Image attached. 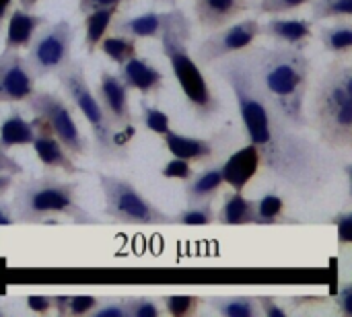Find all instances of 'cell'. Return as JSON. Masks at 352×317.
Segmentation results:
<instances>
[{"label":"cell","instance_id":"29","mask_svg":"<svg viewBox=\"0 0 352 317\" xmlns=\"http://www.w3.org/2000/svg\"><path fill=\"white\" fill-rule=\"evenodd\" d=\"M309 4H311V23L352 17V0H311Z\"/></svg>","mask_w":352,"mask_h":317},{"label":"cell","instance_id":"7","mask_svg":"<svg viewBox=\"0 0 352 317\" xmlns=\"http://www.w3.org/2000/svg\"><path fill=\"white\" fill-rule=\"evenodd\" d=\"M99 186L105 196L103 215L122 225H175L173 217L144 198L132 182L99 173Z\"/></svg>","mask_w":352,"mask_h":317},{"label":"cell","instance_id":"46","mask_svg":"<svg viewBox=\"0 0 352 317\" xmlns=\"http://www.w3.org/2000/svg\"><path fill=\"white\" fill-rule=\"evenodd\" d=\"M12 186H14V177L6 175V173H0V196H4Z\"/></svg>","mask_w":352,"mask_h":317},{"label":"cell","instance_id":"38","mask_svg":"<svg viewBox=\"0 0 352 317\" xmlns=\"http://www.w3.org/2000/svg\"><path fill=\"white\" fill-rule=\"evenodd\" d=\"M93 317H130L128 316V305H126V297L122 299H107V301H99V305L91 311Z\"/></svg>","mask_w":352,"mask_h":317},{"label":"cell","instance_id":"35","mask_svg":"<svg viewBox=\"0 0 352 317\" xmlns=\"http://www.w3.org/2000/svg\"><path fill=\"white\" fill-rule=\"evenodd\" d=\"M309 2L311 0H258V12L260 14H285Z\"/></svg>","mask_w":352,"mask_h":317},{"label":"cell","instance_id":"27","mask_svg":"<svg viewBox=\"0 0 352 317\" xmlns=\"http://www.w3.org/2000/svg\"><path fill=\"white\" fill-rule=\"evenodd\" d=\"M283 223H295L285 217V198L276 192L264 194L260 200H256V219L254 225H283Z\"/></svg>","mask_w":352,"mask_h":317},{"label":"cell","instance_id":"10","mask_svg":"<svg viewBox=\"0 0 352 317\" xmlns=\"http://www.w3.org/2000/svg\"><path fill=\"white\" fill-rule=\"evenodd\" d=\"M258 37H260V21L258 19H245L235 25L229 23V25L212 31L206 39H202L196 47V56L204 66H210L223 58H229L233 54L250 50Z\"/></svg>","mask_w":352,"mask_h":317},{"label":"cell","instance_id":"16","mask_svg":"<svg viewBox=\"0 0 352 317\" xmlns=\"http://www.w3.org/2000/svg\"><path fill=\"white\" fill-rule=\"evenodd\" d=\"M262 167V157H260V151L248 142L245 146H241L239 151H235L223 165H221V171H223V182L227 186H231L233 190L237 192H243L245 186L258 175Z\"/></svg>","mask_w":352,"mask_h":317},{"label":"cell","instance_id":"37","mask_svg":"<svg viewBox=\"0 0 352 317\" xmlns=\"http://www.w3.org/2000/svg\"><path fill=\"white\" fill-rule=\"evenodd\" d=\"M99 297L95 295H70V303L66 309V316H91V311L99 305Z\"/></svg>","mask_w":352,"mask_h":317},{"label":"cell","instance_id":"13","mask_svg":"<svg viewBox=\"0 0 352 317\" xmlns=\"http://www.w3.org/2000/svg\"><path fill=\"white\" fill-rule=\"evenodd\" d=\"M33 128H35V136H33V153L39 159V163L47 169V171H62L66 175H78L85 173V169H80L74 159L68 155V151L60 144V140L50 132V128L45 126V122L41 118H33Z\"/></svg>","mask_w":352,"mask_h":317},{"label":"cell","instance_id":"18","mask_svg":"<svg viewBox=\"0 0 352 317\" xmlns=\"http://www.w3.org/2000/svg\"><path fill=\"white\" fill-rule=\"evenodd\" d=\"M43 14H33L31 10L25 8H14L8 14V25H6V37H4V50H25L29 47L33 35L39 31V27L45 25Z\"/></svg>","mask_w":352,"mask_h":317},{"label":"cell","instance_id":"11","mask_svg":"<svg viewBox=\"0 0 352 317\" xmlns=\"http://www.w3.org/2000/svg\"><path fill=\"white\" fill-rule=\"evenodd\" d=\"M35 74L27 60L14 50H2L0 54V103H27L37 91Z\"/></svg>","mask_w":352,"mask_h":317},{"label":"cell","instance_id":"3","mask_svg":"<svg viewBox=\"0 0 352 317\" xmlns=\"http://www.w3.org/2000/svg\"><path fill=\"white\" fill-rule=\"evenodd\" d=\"M78 182H66L54 175L31 177L14 184L12 210L21 225H43L47 219L64 217L74 225H101L78 204Z\"/></svg>","mask_w":352,"mask_h":317},{"label":"cell","instance_id":"5","mask_svg":"<svg viewBox=\"0 0 352 317\" xmlns=\"http://www.w3.org/2000/svg\"><path fill=\"white\" fill-rule=\"evenodd\" d=\"M314 124L320 142L336 153L352 146V68L336 60L316 87Z\"/></svg>","mask_w":352,"mask_h":317},{"label":"cell","instance_id":"20","mask_svg":"<svg viewBox=\"0 0 352 317\" xmlns=\"http://www.w3.org/2000/svg\"><path fill=\"white\" fill-rule=\"evenodd\" d=\"M165 19H167V12L148 10V12H142L138 17L111 21L109 29L118 35H128L134 39H159Z\"/></svg>","mask_w":352,"mask_h":317},{"label":"cell","instance_id":"12","mask_svg":"<svg viewBox=\"0 0 352 317\" xmlns=\"http://www.w3.org/2000/svg\"><path fill=\"white\" fill-rule=\"evenodd\" d=\"M128 93H130V89L124 85V80L118 74H111L107 70L101 72L97 95H95L101 109L105 111V116H107V120L111 122L113 128L134 136V124H132V111H130Z\"/></svg>","mask_w":352,"mask_h":317},{"label":"cell","instance_id":"9","mask_svg":"<svg viewBox=\"0 0 352 317\" xmlns=\"http://www.w3.org/2000/svg\"><path fill=\"white\" fill-rule=\"evenodd\" d=\"M27 103H29V109L33 111V116H37L45 122L50 132L60 140V144L68 151L70 157H87L89 155V142L82 136V132L78 130L72 109L60 95H56L52 91H35L27 99Z\"/></svg>","mask_w":352,"mask_h":317},{"label":"cell","instance_id":"39","mask_svg":"<svg viewBox=\"0 0 352 317\" xmlns=\"http://www.w3.org/2000/svg\"><path fill=\"white\" fill-rule=\"evenodd\" d=\"M25 301H27V309L37 316H45L54 309V299L50 295H29Z\"/></svg>","mask_w":352,"mask_h":317},{"label":"cell","instance_id":"15","mask_svg":"<svg viewBox=\"0 0 352 317\" xmlns=\"http://www.w3.org/2000/svg\"><path fill=\"white\" fill-rule=\"evenodd\" d=\"M252 8L250 0H194V14L202 29L217 31Z\"/></svg>","mask_w":352,"mask_h":317},{"label":"cell","instance_id":"26","mask_svg":"<svg viewBox=\"0 0 352 317\" xmlns=\"http://www.w3.org/2000/svg\"><path fill=\"white\" fill-rule=\"evenodd\" d=\"M320 39L328 54L349 56L352 52V25L351 19H340L334 25L320 29Z\"/></svg>","mask_w":352,"mask_h":317},{"label":"cell","instance_id":"49","mask_svg":"<svg viewBox=\"0 0 352 317\" xmlns=\"http://www.w3.org/2000/svg\"><path fill=\"white\" fill-rule=\"evenodd\" d=\"M159 2H165V4H177V0H159Z\"/></svg>","mask_w":352,"mask_h":317},{"label":"cell","instance_id":"48","mask_svg":"<svg viewBox=\"0 0 352 317\" xmlns=\"http://www.w3.org/2000/svg\"><path fill=\"white\" fill-rule=\"evenodd\" d=\"M37 2H39V0H19L21 8H25V10H33V8L37 6Z\"/></svg>","mask_w":352,"mask_h":317},{"label":"cell","instance_id":"47","mask_svg":"<svg viewBox=\"0 0 352 317\" xmlns=\"http://www.w3.org/2000/svg\"><path fill=\"white\" fill-rule=\"evenodd\" d=\"M10 10H12V0H0V29H2L6 17L10 14Z\"/></svg>","mask_w":352,"mask_h":317},{"label":"cell","instance_id":"32","mask_svg":"<svg viewBox=\"0 0 352 317\" xmlns=\"http://www.w3.org/2000/svg\"><path fill=\"white\" fill-rule=\"evenodd\" d=\"M140 109H142V124H144L146 130H151L153 134L163 136L167 130H171V118H169L165 111H161V109L155 107V105H148L146 101H142Z\"/></svg>","mask_w":352,"mask_h":317},{"label":"cell","instance_id":"22","mask_svg":"<svg viewBox=\"0 0 352 317\" xmlns=\"http://www.w3.org/2000/svg\"><path fill=\"white\" fill-rule=\"evenodd\" d=\"M223 186H225V182H223L221 165L206 169L202 173H194L192 179L186 182V200H188V204L212 202L219 196Z\"/></svg>","mask_w":352,"mask_h":317},{"label":"cell","instance_id":"40","mask_svg":"<svg viewBox=\"0 0 352 317\" xmlns=\"http://www.w3.org/2000/svg\"><path fill=\"white\" fill-rule=\"evenodd\" d=\"M336 309L344 317H352V283H342L340 291L336 293Z\"/></svg>","mask_w":352,"mask_h":317},{"label":"cell","instance_id":"31","mask_svg":"<svg viewBox=\"0 0 352 317\" xmlns=\"http://www.w3.org/2000/svg\"><path fill=\"white\" fill-rule=\"evenodd\" d=\"M161 301H163V311H167L173 317L196 316L198 307L202 303V299L196 295H167Z\"/></svg>","mask_w":352,"mask_h":317},{"label":"cell","instance_id":"50","mask_svg":"<svg viewBox=\"0 0 352 317\" xmlns=\"http://www.w3.org/2000/svg\"><path fill=\"white\" fill-rule=\"evenodd\" d=\"M4 314H6V311H4V309H2V307H0V317L4 316Z\"/></svg>","mask_w":352,"mask_h":317},{"label":"cell","instance_id":"17","mask_svg":"<svg viewBox=\"0 0 352 317\" xmlns=\"http://www.w3.org/2000/svg\"><path fill=\"white\" fill-rule=\"evenodd\" d=\"M124 85L130 91H138L142 97H148L153 93H159L163 89V72L146 58L134 56L130 58L126 64L120 66V74H118Z\"/></svg>","mask_w":352,"mask_h":317},{"label":"cell","instance_id":"6","mask_svg":"<svg viewBox=\"0 0 352 317\" xmlns=\"http://www.w3.org/2000/svg\"><path fill=\"white\" fill-rule=\"evenodd\" d=\"M56 76H58L62 89L66 91V95L70 97V101L74 103V107L87 120V124L93 132V140H95V149H97L99 157L107 159V161L113 157H122L126 153L128 140L118 136V128L111 126V122L107 120L105 111L101 109L95 93L89 89V80L85 74L82 62L70 60Z\"/></svg>","mask_w":352,"mask_h":317},{"label":"cell","instance_id":"30","mask_svg":"<svg viewBox=\"0 0 352 317\" xmlns=\"http://www.w3.org/2000/svg\"><path fill=\"white\" fill-rule=\"evenodd\" d=\"M217 219V212L212 208V202H202V204H190L182 212L173 217L175 225H192V227H206L212 225Z\"/></svg>","mask_w":352,"mask_h":317},{"label":"cell","instance_id":"21","mask_svg":"<svg viewBox=\"0 0 352 317\" xmlns=\"http://www.w3.org/2000/svg\"><path fill=\"white\" fill-rule=\"evenodd\" d=\"M256 219V200L245 198L243 192H229L225 194V202L217 212L214 223L227 225V227H239V225H254Z\"/></svg>","mask_w":352,"mask_h":317},{"label":"cell","instance_id":"42","mask_svg":"<svg viewBox=\"0 0 352 317\" xmlns=\"http://www.w3.org/2000/svg\"><path fill=\"white\" fill-rule=\"evenodd\" d=\"M23 165L16 161V159H12L10 155H8V151H4L2 146H0V173H6V175H12V177H16V175H23Z\"/></svg>","mask_w":352,"mask_h":317},{"label":"cell","instance_id":"28","mask_svg":"<svg viewBox=\"0 0 352 317\" xmlns=\"http://www.w3.org/2000/svg\"><path fill=\"white\" fill-rule=\"evenodd\" d=\"M97 50H101L111 62H116L118 66L126 64L130 58L138 56V43L134 37H128V35H109V37H103L97 45Z\"/></svg>","mask_w":352,"mask_h":317},{"label":"cell","instance_id":"45","mask_svg":"<svg viewBox=\"0 0 352 317\" xmlns=\"http://www.w3.org/2000/svg\"><path fill=\"white\" fill-rule=\"evenodd\" d=\"M54 309L58 316H66V309H68V303H70V295H54Z\"/></svg>","mask_w":352,"mask_h":317},{"label":"cell","instance_id":"23","mask_svg":"<svg viewBox=\"0 0 352 317\" xmlns=\"http://www.w3.org/2000/svg\"><path fill=\"white\" fill-rule=\"evenodd\" d=\"M35 136L33 122H27L19 109H12L10 116H6L0 122V146L4 151L12 146H31Z\"/></svg>","mask_w":352,"mask_h":317},{"label":"cell","instance_id":"4","mask_svg":"<svg viewBox=\"0 0 352 317\" xmlns=\"http://www.w3.org/2000/svg\"><path fill=\"white\" fill-rule=\"evenodd\" d=\"M190 35H192V25H190L188 14L182 8L167 10V19L159 35L163 54L167 56L171 70L192 111L196 113L198 120L204 122L221 109V101L212 93L198 62L190 56V50H188Z\"/></svg>","mask_w":352,"mask_h":317},{"label":"cell","instance_id":"25","mask_svg":"<svg viewBox=\"0 0 352 317\" xmlns=\"http://www.w3.org/2000/svg\"><path fill=\"white\" fill-rule=\"evenodd\" d=\"M208 307L225 317H260L258 297L250 295H233V297H210L206 299Z\"/></svg>","mask_w":352,"mask_h":317},{"label":"cell","instance_id":"51","mask_svg":"<svg viewBox=\"0 0 352 317\" xmlns=\"http://www.w3.org/2000/svg\"><path fill=\"white\" fill-rule=\"evenodd\" d=\"M250 2H254V0H250Z\"/></svg>","mask_w":352,"mask_h":317},{"label":"cell","instance_id":"8","mask_svg":"<svg viewBox=\"0 0 352 317\" xmlns=\"http://www.w3.org/2000/svg\"><path fill=\"white\" fill-rule=\"evenodd\" d=\"M72 43L74 27L66 19L56 21L35 33L27 47L29 54L25 58L35 78L58 74L72 60Z\"/></svg>","mask_w":352,"mask_h":317},{"label":"cell","instance_id":"2","mask_svg":"<svg viewBox=\"0 0 352 317\" xmlns=\"http://www.w3.org/2000/svg\"><path fill=\"white\" fill-rule=\"evenodd\" d=\"M256 78L272 107L297 130L307 126L305 97L309 89L311 62L303 50L276 45L248 54Z\"/></svg>","mask_w":352,"mask_h":317},{"label":"cell","instance_id":"41","mask_svg":"<svg viewBox=\"0 0 352 317\" xmlns=\"http://www.w3.org/2000/svg\"><path fill=\"white\" fill-rule=\"evenodd\" d=\"M258 305H260V311H262V316H266V317H287L289 316L287 307L278 305V301H276L274 297H270V295H262V297H258Z\"/></svg>","mask_w":352,"mask_h":317},{"label":"cell","instance_id":"24","mask_svg":"<svg viewBox=\"0 0 352 317\" xmlns=\"http://www.w3.org/2000/svg\"><path fill=\"white\" fill-rule=\"evenodd\" d=\"M118 10H120V6H103V8L85 12V50L89 56L95 54L99 41L109 31L111 21L118 17Z\"/></svg>","mask_w":352,"mask_h":317},{"label":"cell","instance_id":"14","mask_svg":"<svg viewBox=\"0 0 352 317\" xmlns=\"http://www.w3.org/2000/svg\"><path fill=\"white\" fill-rule=\"evenodd\" d=\"M260 35L270 37L278 45L305 50L314 37V23L307 19H283L274 14L270 21L260 25Z\"/></svg>","mask_w":352,"mask_h":317},{"label":"cell","instance_id":"19","mask_svg":"<svg viewBox=\"0 0 352 317\" xmlns=\"http://www.w3.org/2000/svg\"><path fill=\"white\" fill-rule=\"evenodd\" d=\"M163 142L167 151L173 157L186 159L190 163H206L214 157V142L210 138H196V136H186L173 130H167L163 136Z\"/></svg>","mask_w":352,"mask_h":317},{"label":"cell","instance_id":"34","mask_svg":"<svg viewBox=\"0 0 352 317\" xmlns=\"http://www.w3.org/2000/svg\"><path fill=\"white\" fill-rule=\"evenodd\" d=\"M161 175L165 179H179V182H190L192 175H194V169H192V163L186 161V159H179V157H173L171 161H167L161 169Z\"/></svg>","mask_w":352,"mask_h":317},{"label":"cell","instance_id":"1","mask_svg":"<svg viewBox=\"0 0 352 317\" xmlns=\"http://www.w3.org/2000/svg\"><path fill=\"white\" fill-rule=\"evenodd\" d=\"M219 76L231 87L245 134L260 151L262 165L299 194L322 190L334 175L338 161L320 142L299 134L264 95L248 56L219 60Z\"/></svg>","mask_w":352,"mask_h":317},{"label":"cell","instance_id":"36","mask_svg":"<svg viewBox=\"0 0 352 317\" xmlns=\"http://www.w3.org/2000/svg\"><path fill=\"white\" fill-rule=\"evenodd\" d=\"M338 231V248L346 250L352 245V210L336 212L330 221Z\"/></svg>","mask_w":352,"mask_h":317},{"label":"cell","instance_id":"44","mask_svg":"<svg viewBox=\"0 0 352 317\" xmlns=\"http://www.w3.org/2000/svg\"><path fill=\"white\" fill-rule=\"evenodd\" d=\"M10 227V225H16V217H14V210H12V202L4 200L0 196V227Z\"/></svg>","mask_w":352,"mask_h":317},{"label":"cell","instance_id":"33","mask_svg":"<svg viewBox=\"0 0 352 317\" xmlns=\"http://www.w3.org/2000/svg\"><path fill=\"white\" fill-rule=\"evenodd\" d=\"M130 317H161L163 307L151 297H126Z\"/></svg>","mask_w":352,"mask_h":317},{"label":"cell","instance_id":"43","mask_svg":"<svg viewBox=\"0 0 352 317\" xmlns=\"http://www.w3.org/2000/svg\"><path fill=\"white\" fill-rule=\"evenodd\" d=\"M122 2H130V0H78V10L85 14L89 10L103 8V6H120Z\"/></svg>","mask_w":352,"mask_h":317}]
</instances>
